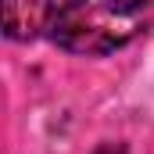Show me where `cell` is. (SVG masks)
Masks as SVG:
<instances>
[{
    "mask_svg": "<svg viewBox=\"0 0 154 154\" xmlns=\"http://www.w3.org/2000/svg\"><path fill=\"white\" fill-rule=\"evenodd\" d=\"M54 14V0H4V32L7 39H36L43 29H50Z\"/></svg>",
    "mask_w": 154,
    "mask_h": 154,
    "instance_id": "cell-2",
    "label": "cell"
},
{
    "mask_svg": "<svg viewBox=\"0 0 154 154\" xmlns=\"http://www.w3.org/2000/svg\"><path fill=\"white\" fill-rule=\"evenodd\" d=\"M154 25V0H65L50 22V39L86 57L115 54Z\"/></svg>",
    "mask_w": 154,
    "mask_h": 154,
    "instance_id": "cell-1",
    "label": "cell"
}]
</instances>
